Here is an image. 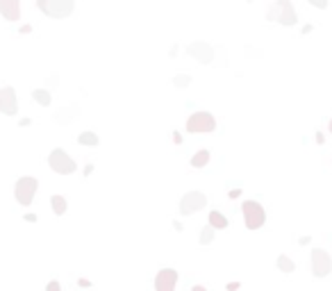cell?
Wrapping results in <instances>:
<instances>
[{"label": "cell", "mask_w": 332, "mask_h": 291, "mask_svg": "<svg viewBox=\"0 0 332 291\" xmlns=\"http://www.w3.org/2000/svg\"><path fill=\"white\" fill-rule=\"evenodd\" d=\"M48 164H50V168H53L57 175H71V173L78 171V164H75V159L66 150H62V148H55V150L50 152V155H48Z\"/></svg>", "instance_id": "5"}, {"label": "cell", "mask_w": 332, "mask_h": 291, "mask_svg": "<svg viewBox=\"0 0 332 291\" xmlns=\"http://www.w3.org/2000/svg\"><path fill=\"white\" fill-rule=\"evenodd\" d=\"M239 196H241V189H232L230 191V198H239Z\"/></svg>", "instance_id": "27"}, {"label": "cell", "mask_w": 332, "mask_h": 291, "mask_svg": "<svg viewBox=\"0 0 332 291\" xmlns=\"http://www.w3.org/2000/svg\"><path fill=\"white\" fill-rule=\"evenodd\" d=\"M173 227H175L177 232H182V223H180V221H175V223H173Z\"/></svg>", "instance_id": "31"}, {"label": "cell", "mask_w": 332, "mask_h": 291, "mask_svg": "<svg viewBox=\"0 0 332 291\" xmlns=\"http://www.w3.org/2000/svg\"><path fill=\"white\" fill-rule=\"evenodd\" d=\"M323 141H326V137H323L321 132H319V135H316V144H323Z\"/></svg>", "instance_id": "30"}, {"label": "cell", "mask_w": 332, "mask_h": 291, "mask_svg": "<svg viewBox=\"0 0 332 291\" xmlns=\"http://www.w3.org/2000/svg\"><path fill=\"white\" fill-rule=\"evenodd\" d=\"M23 218H25L27 223H37V214H25Z\"/></svg>", "instance_id": "26"}, {"label": "cell", "mask_w": 332, "mask_h": 291, "mask_svg": "<svg viewBox=\"0 0 332 291\" xmlns=\"http://www.w3.org/2000/svg\"><path fill=\"white\" fill-rule=\"evenodd\" d=\"M216 130V119L209 112H193L187 119V132L191 135H207V132H214Z\"/></svg>", "instance_id": "6"}, {"label": "cell", "mask_w": 332, "mask_h": 291, "mask_svg": "<svg viewBox=\"0 0 332 291\" xmlns=\"http://www.w3.org/2000/svg\"><path fill=\"white\" fill-rule=\"evenodd\" d=\"M80 116V107L78 105H71V107H66L64 112H57L55 114V121L57 123H62V125H69L73 119H78Z\"/></svg>", "instance_id": "13"}, {"label": "cell", "mask_w": 332, "mask_h": 291, "mask_svg": "<svg viewBox=\"0 0 332 291\" xmlns=\"http://www.w3.org/2000/svg\"><path fill=\"white\" fill-rule=\"evenodd\" d=\"M214 232H216V230H214L212 225H205L203 230H200V239H198V241L203 243V246H209V243L214 241Z\"/></svg>", "instance_id": "20"}, {"label": "cell", "mask_w": 332, "mask_h": 291, "mask_svg": "<svg viewBox=\"0 0 332 291\" xmlns=\"http://www.w3.org/2000/svg\"><path fill=\"white\" fill-rule=\"evenodd\" d=\"M191 291H207V287H203V285H193V289Z\"/></svg>", "instance_id": "28"}, {"label": "cell", "mask_w": 332, "mask_h": 291, "mask_svg": "<svg viewBox=\"0 0 332 291\" xmlns=\"http://www.w3.org/2000/svg\"><path fill=\"white\" fill-rule=\"evenodd\" d=\"M241 214H244V223L248 230H259L266 223V212L259 205L257 200H244L241 203Z\"/></svg>", "instance_id": "2"}, {"label": "cell", "mask_w": 332, "mask_h": 291, "mask_svg": "<svg viewBox=\"0 0 332 291\" xmlns=\"http://www.w3.org/2000/svg\"><path fill=\"white\" fill-rule=\"evenodd\" d=\"M187 53L191 55L196 62H200V64H212V62H214V48H212L207 41H193V43H189Z\"/></svg>", "instance_id": "9"}, {"label": "cell", "mask_w": 332, "mask_h": 291, "mask_svg": "<svg viewBox=\"0 0 332 291\" xmlns=\"http://www.w3.org/2000/svg\"><path fill=\"white\" fill-rule=\"evenodd\" d=\"M175 285H177V271L175 269H164L157 271L155 275V291H175Z\"/></svg>", "instance_id": "10"}, {"label": "cell", "mask_w": 332, "mask_h": 291, "mask_svg": "<svg viewBox=\"0 0 332 291\" xmlns=\"http://www.w3.org/2000/svg\"><path fill=\"white\" fill-rule=\"evenodd\" d=\"M225 289H228V291H239L241 289V282H228V285H225Z\"/></svg>", "instance_id": "24"}, {"label": "cell", "mask_w": 332, "mask_h": 291, "mask_svg": "<svg viewBox=\"0 0 332 291\" xmlns=\"http://www.w3.org/2000/svg\"><path fill=\"white\" fill-rule=\"evenodd\" d=\"M268 21H278L280 25H296L298 23V16H296V9L291 5V0H275L273 5L268 7L266 11Z\"/></svg>", "instance_id": "1"}, {"label": "cell", "mask_w": 332, "mask_h": 291, "mask_svg": "<svg viewBox=\"0 0 332 291\" xmlns=\"http://www.w3.org/2000/svg\"><path fill=\"white\" fill-rule=\"evenodd\" d=\"M207 225H212L214 230H225V227L230 225V221H228V216L221 214L219 210H212L209 212V223Z\"/></svg>", "instance_id": "14"}, {"label": "cell", "mask_w": 332, "mask_h": 291, "mask_svg": "<svg viewBox=\"0 0 332 291\" xmlns=\"http://www.w3.org/2000/svg\"><path fill=\"white\" fill-rule=\"evenodd\" d=\"M50 207H53V212L57 216H64L66 210H69V205H66V198H64V196H59V194L50 196Z\"/></svg>", "instance_id": "15"}, {"label": "cell", "mask_w": 332, "mask_h": 291, "mask_svg": "<svg viewBox=\"0 0 332 291\" xmlns=\"http://www.w3.org/2000/svg\"><path fill=\"white\" fill-rule=\"evenodd\" d=\"M328 130H330V132H332V119H330V123H328Z\"/></svg>", "instance_id": "32"}, {"label": "cell", "mask_w": 332, "mask_h": 291, "mask_svg": "<svg viewBox=\"0 0 332 291\" xmlns=\"http://www.w3.org/2000/svg\"><path fill=\"white\" fill-rule=\"evenodd\" d=\"M98 135L96 132H91V130H86V132H82L80 137H78V144L80 146H86V148H96L98 146Z\"/></svg>", "instance_id": "16"}, {"label": "cell", "mask_w": 332, "mask_h": 291, "mask_svg": "<svg viewBox=\"0 0 332 291\" xmlns=\"http://www.w3.org/2000/svg\"><path fill=\"white\" fill-rule=\"evenodd\" d=\"M37 7L48 18H66L73 14L75 0H37Z\"/></svg>", "instance_id": "3"}, {"label": "cell", "mask_w": 332, "mask_h": 291, "mask_svg": "<svg viewBox=\"0 0 332 291\" xmlns=\"http://www.w3.org/2000/svg\"><path fill=\"white\" fill-rule=\"evenodd\" d=\"M32 98H34V103H39L41 107H50V103H53V96H50V91H46V89H34Z\"/></svg>", "instance_id": "17"}, {"label": "cell", "mask_w": 332, "mask_h": 291, "mask_svg": "<svg viewBox=\"0 0 332 291\" xmlns=\"http://www.w3.org/2000/svg\"><path fill=\"white\" fill-rule=\"evenodd\" d=\"M173 141H175V144H180V141H182V137H180V132H173Z\"/></svg>", "instance_id": "29"}, {"label": "cell", "mask_w": 332, "mask_h": 291, "mask_svg": "<svg viewBox=\"0 0 332 291\" xmlns=\"http://www.w3.org/2000/svg\"><path fill=\"white\" fill-rule=\"evenodd\" d=\"M310 5H314V7H319V9H326L328 7V0H307Z\"/></svg>", "instance_id": "23"}, {"label": "cell", "mask_w": 332, "mask_h": 291, "mask_svg": "<svg viewBox=\"0 0 332 291\" xmlns=\"http://www.w3.org/2000/svg\"><path fill=\"white\" fill-rule=\"evenodd\" d=\"M78 285H80L82 289H89V287H91V282L86 280V278H80V280H78Z\"/></svg>", "instance_id": "25"}, {"label": "cell", "mask_w": 332, "mask_h": 291, "mask_svg": "<svg viewBox=\"0 0 332 291\" xmlns=\"http://www.w3.org/2000/svg\"><path fill=\"white\" fill-rule=\"evenodd\" d=\"M0 112L7 114V116H14L18 112V100L14 86H2L0 89Z\"/></svg>", "instance_id": "11"}, {"label": "cell", "mask_w": 332, "mask_h": 291, "mask_svg": "<svg viewBox=\"0 0 332 291\" xmlns=\"http://www.w3.org/2000/svg\"><path fill=\"white\" fill-rule=\"evenodd\" d=\"M275 266H278L282 273H294L296 271V264H294V259L287 257V255H280L278 262H275Z\"/></svg>", "instance_id": "19"}, {"label": "cell", "mask_w": 332, "mask_h": 291, "mask_svg": "<svg viewBox=\"0 0 332 291\" xmlns=\"http://www.w3.org/2000/svg\"><path fill=\"white\" fill-rule=\"evenodd\" d=\"M209 157H212V155H209V150H205V148H203V150H198L196 155L191 157V166L193 168H205L209 164Z\"/></svg>", "instance_id": "18"}, {"label": "cell", "mask_w": 332, "mask_h": 291, "mask_svg": "<svg viewBox=\"0 0 332 291\" xmlns=\"http://www.w3.org/2000/svg\"><path fill=\"white\" fill-rule=\"evenodd\" d=\"M191 84V75H175L173 77V86H177V89H184V86Z\"/></svg>", "instance_id": "21"}, {"label": "cell", "mask_w": 332, "mask_h": 291, "mask_svg": "<svg viewBox=\"0 0 332 291\" xmlns=\"http://www.w3.org/2000/svg\"><path fill=\"white\" fill-rule=\"evenodd\" d=\"M0 14L7 21H18L21 18V0H0Z\"/></svg>", "instance_id": "12"}, {"label": "cell", "mask_w": 332, "mask_h": 291, "mask_svg": "<svg viewBox=\"0 0 332 291\" xmlns=\"http://www.w3.org/2000/svg\"><path fill=\"white\" fill-rule=\"evenodd\" d=\"M46 291H62V285H59L57 280H50L48 285H46Z\"/></svg>", "instance_id": "22"}, {"label": "cell", "mask_w": 332, "mask_h": 291, "mask_svg": "<svg viewBox=\"0 0 332 291\" xmlns=\"http://www.w3.org/2000/svg\"><path fill=\"white\" fill-rule=\"evenodd\" d=\"M310 269L314 278H328L332 273V259L323 248H312L310 253Z\"/></svg>", "instance_id": "7"}, {"label": "cell", "mask_w": 332, "mask_h": 291, "mask_svg": "<svg viewBox=\"0 0 332 291\" xmlns=\"http://www.w3.org/2000/svg\"><path fill=\"white\" fill-rule=\"evenodd\" d=\"M207 205V196L203 191H187V194L180 198V214L182 216H191L196 212H200Z\"/></svg>", "instance_id": "8"}, {"label": "cell", "mask_w": 332, "mask_h": 291, "mask_svg": "<svg viewBox=\"0 0 332 291\" xmlns=\"http://www.w3.org/2000/svg\"><path fill=\"white\" fill-rule=\"evenodd\" d=\"M37 189H39L37 178H32V175H23V178H18L16 184H14V198H16V203L23 205V207L32 205Z\"/></svg>", "instance_id": "4"}]
</instances>
